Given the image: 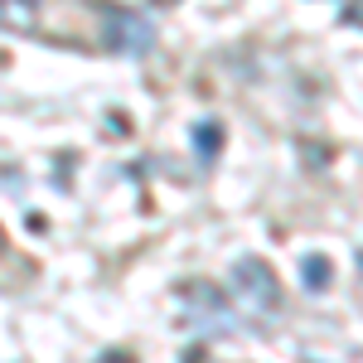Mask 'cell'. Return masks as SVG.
Instances as JSON below:
<instances>
[{
	"instance_id": "52a82bcc",
	"label": "cell",
	"mask_w": 363,
	"mask_h": 363,
	"mask_svg": "<svg viewBox=\"0 0 363 363\" xmlns=\"http://www.w3.org/2000/svg\"><path fill=\"white\" fill-rule=\"evenodd\" d=\"M359 277H363V252H359Z\"/></svg>"
},
{
	"instance_id": "6da1fadb",
	"label": "cell",
	"mask_w": 363,
	"mask_h": 363,
	"mask_svg": "<svg viewBox=\"0 0 363 363\" xmlns=\"http://www.w3.org/2000/svg\"><path fill=\"white\" fill-rule=\"evenodd\" d=\"M233 281H238V296H242L252 310H277L281 306V286H277V277H272L267 262L242 257V262L233 267Z\"/></svg>"
},
{
	"instance_id": "3957f363",
	"label": "cell",
	"mask_w": 363,
	"mask_h": 363,
	"mask_svg": "<svg viewBox=\"0 0 363 363\" xmlns=\"http://www.w3.org/2000/svg\"><path fill=\"white\" fill-rule=\"evenodd\" d=\"M301 277H306V291H325V286H330V277H335V267H330V257L310 252L306 262H301Z\"/></svg>"
},
{
	"instance_id": "7a4b0ae2",
	"label": "cell",
	"mask_w": 363,
	"mask_h": 363,
	"mask_svg": "<svg viewBox=\"0 0 363 363\" xmlns=\"http://www.w3.org/2000/svg\"><path fill=\"white\" fill-rule=\"evenodd\" d=\"M107 44L116 54H145L155 44V29L145 15H126V10H107Z\"/></svg>"
},
{
	"instance_id": "8992f818",
	"label": "cell",
	"mask_w": 363,
	"mask_h": 363,
	"mask_svg": "<svg viewBox=\"0 0 363 363\" xmlns=\"http://www.w3.org/2000/svg\"><path fill=\"white\" fill-rule=\"evenodd\" d=\"M184 363H199V349H194V354H189V359H184Z\"/></svg>"
},
{
	"instance_id": "277c9868",
	"label": "cell",
	"mask_w": 363,
	"mask_h": 363,
	"mask_svg": "<svg viewBox=\"0 0 363 363\" xmlns=\"http://www.w3.org/2000/svg\"><path fill=\"white\" fill-rule=\"evenodd\" d=\"M194 145H199L203 160H213L218 145H223V126H218V121H199V126H194Z\"/></svg>"
},
{
	"instance_id": "5b68a950",
	"label": "cell",
	"mask_w": 363,
	"mask_h": 363,
	"mask_svg": "<svg viewBox=\"0 0 363 363\" xmlns=\"http://www.w3.org/2000/svg\"><path fill=\"white\" fill-rule=\"evenodd\" d=\"M5 10H10L5 15L10 25H29V0H5Z\"/></svg>"
}]
</instances>
